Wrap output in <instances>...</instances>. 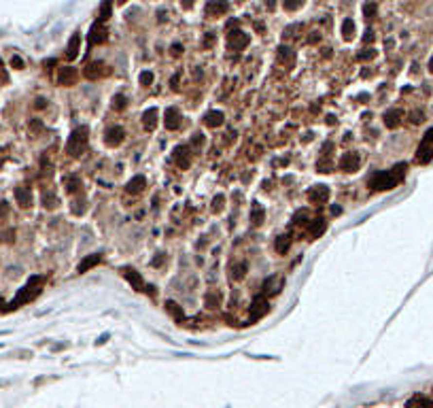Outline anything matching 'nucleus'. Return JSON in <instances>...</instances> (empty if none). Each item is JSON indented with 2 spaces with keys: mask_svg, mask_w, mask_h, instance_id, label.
Listing matches in <instances>:
<instances>
[{
  "mask_svg": "<svg viewBox=\"0 0 433 408\" xmlns=\"http://www.w3.org/2000/svg\"><path fill=\"white\" fill-rule=\"evenodd\" d=\"M406 170L408 166L406 164H395L391 170H380L376 174H372V179L367 181V185L374 189V191H389V189H395L397 185L403 181L406 177Z\"/></svg>",
  "mask_w": 433,
  "mask_h": 408,
  "instance_id": "1",
  "label": "nucleus"
},
{
  "mask_svg": "<svg viewBox=\"0 0 433 408\" xmlns=\"http://www.w3.org/2000/svg\"><path fill=\"white\" fill-rule=\"evenodd\" d=\"M43 283H45L43 277H32L30 281H28V283L19 289V294L15 296V300L11 302V304L4 308V311H15V308H19L21 304H28V302H32V300L40 294V289H43Z\"/></svg>",
  "mask_w": 433,
  "mask_h": 408,
  "instance_id": "2",
  "label": "nucleus"
},
{
  "mask_svg": "<svg viewBox=\"0 0 433 408\" xmlns=\"http://www.w3.org/2000/svg\"><path fill=\"white\" fill-rule=\"evenodd\" d=\"M87 134H90V130H87L85 126H81V128H77L72 134L68 136V143H66V153H70V155H81L85 151V147H87Z\"/></svg>",
  "mask_w": 433,
  "mask_h": 408,
  "instance_id": "3",
  "label": "nucleus"
},
{
  "mask_svg": "<svg viewBox=\"0 0 433 408\" xmlns=\"http://www.w3.org/2000/svg\"><path fill=\"white\" fill-rule=\"evenodd\" d=\"M361 166V157L359 153H355V151H348V153H344L340 157V162H338V168L344 172H357Z\"/></svg>",
  "mask_w": 433,
  "mask_h": 408,
  "instance_id": "4",
  "label": "nucleus"
},
{
  "mask_svg": "<svg viewBox=\"0 0 433 408\" xmlns=\"http://www.w3.org/2000/svg\"><path fill=\"white\" fill-rule=\"evenodd\" d=\"M270 311V304H268L266 296H255L253 304H251V323H255L257 319H261L263 315H268Z\"/></svg>",
  "mask_w": 433,
  "mask_h": 408,
  "instance_id": "5",
  "label": "nucleus"
},
{
  "mask_svg": "<svg viewBox=\"0 0 433 408\" xmlns=\"http://www.w3.org/2000/svg\"><path fill=\"white\" fill-rule=\"evenodd\" d=\"M249 43H251V37L244 34L242 30H234V32L227 34V45H230L232 51H242Z\"/></svg>",
  "mask_w": 433,
  "mask_h": 408,
  "instance_id": "6",
  "label": "nucleus"
},
{
  "mask_svg": "<svg viewBox=\"0 0 433 408\" xmlns=\"http://www.w3.org/2000/svg\"><path fill=\"white\" fill-rule=\"evenodd\" d=\"M77 81H79V71H77V68H72V66H62L60 68V73H57V83H60V85L72 87V85H77Z\"/></svg>",
  "mask_w": 433,
  "mask_h": 408,
  "instance_id": "7",
  "label": "nucleus"
},
{
  "mask_svg": "<svg viewBox=\"0 0 433 408\" xmlns=\"http://www.w3.org/2000/svg\"><path fill=\"white\" fill-rule=\"evenodd\" d=\"M124 138H126V132L121 126H113L104 132V141H107L108 147H119V145L124 143Z\"/></svg>",
  "mask_w": 433,
  "mask_h": 408,
  "instance_id": "8",
  "label": "nucleus"
},
{
  "mask_svg": "<svg viewBox=\"0 0 433 408\" xmlns=\"http://www.w3.org/2000/svg\"><path fill=\"white\" fill-rule=\"evenodd\" d=\"M174 162H177L179 168L187 170V168L191 166V149L187 147V145H179V147L174 149Z\"/></svg>",
  "mask_w": 433,
  "mask_h": 408,
  "instance_id": "9",
  "label": "nucleus"
},
{
  "mask_svg": "<svg viewBox=\"0 0 433 408\" xmlns=\"http://www.w3.org/2000/svg\"><path fill=\"white\" fill-rule=\"evenodd\" d=\"M163 126L166 130H179L180 128V111L177 107H168L163 113Z\"/></svg>",
  "mask_w": 433,
  "mask_h": 408,
  "instance_id": "10",
  "label": "nucleus"
},
{
  "mask_svg": "<svg viewBox=\"0 0 433 408\" xmlns=\"http://www.w3.org/2000/svg\"><path fill=\"white\" fill-rule=\"evenodd\" d=\"M230 11V2L227 0H208L206 4V15L208 17H221Z\"/></svg>",
  "mask_w": 433,
  "mask_h": 408,
  "instance_id": "11",
  "label": "nucleus"
},
{
  "mask_svg": "<svg viewBox=\"0 0 433 408\" xmlns=\"http://www.w3.org/2000/svg\"><path fill=\"white\" fill-rule=\"evenodd\" d=\"M121 275L126 277V281L132 285V289H136V291H144V281H143V277L138 275L134 268H121Z\"/></svg>",
  "mask_w": 433,
  "mask_h": 408,
  "instance_id": "12",
  "label": "nucleus"
},
{
  "mask_svg": "<svg viewBox=\"0 0 433 408\" xmlns=\"http://www.w3.org/2000/svg\"><path fill=\"white\" fill-rule=\"evenodd\" d=\"M308 200L312 204H325L329 200V187L327 185H317L308 191Z\"/></svg>",
  "mask_w": 433,
  "mask_h": 408,
  "instance_id": "13",
  "label": "nucleus"
},
{
  "mask_svg": "<svg viewBox=\"0 0 433 408\" xmlns=\"http://www.w3.org/2000/svg\"><path fill=\"white\" fill-rule=\"evenodd\" d=\"M90 45H100L107 40V28H104V24H100V21H96L91 28H90Z\"/></svg>",
  "mask_w": 433,
  "mask_h": 408,
  "instance_id": "14",
  "label": "nucleus"
},
{
  "mask_svg": "<svg viewBox=\"0 0 433 408\" xmlns=\"http://www.w3.org/2000/svg\"><path fill=\"white\" fill-rule=\"evenodd\" d=\"M401 119H403V111H401V109H389L387 113L382 115L384 126L391 128V130H395V128L401 124Z\"/></svg>",
  "mask_w": 433,
  "mask_h": 408,
  "instance_id": "15",
  "label": "nucleus"
},
{
  "mask_svg": "<svg viewBox=\"0 0 433 408\" xmlns=\"http://www.w3.org/2000/svg\"><path fill=\"white\" fill-rule=\"evenodd\" d=\"M79 51H81V32H74L66 45V57L68 60H77Z\"/></svg>",
  "mask_w": 433,
  "mask_h": 408,
  "instance_id": "16",
  "label": "nucleus"
},
{
  "mask_svg": "<svg viewBox=\"0 0 433 408\" xmlns=\"http://www.w3.org/2000/svg\"><path fill=\"white\" fill-rule=\"evenodd\" d=\"M325 230H327V221H325L323 217L312 219V221L308 223V236H310V238H319V236H323V234H325Z\"/></svg>",
  "mask_w": 433,
  "mask_h": 408,
  "instance_id": "17",
  "label": "nucleus"
},
{
  "mask_svg": "<svg viewBox=\"0 0 433 408\" xmlns=\"http://www.w3.org/2000/svg\"><path fill=\"white\" fill-rule=\"evenodd\" d=\"M83 74L90 81H96V79H100L102 74H104V64L102 62H90L87 66L83 68Z\"/></svg>",
  "mask_w": 433,
  "mask_h": 408,
  "instance_id": "18",
  "label": "nucleus"
},
{
  "mask_svg": "<svg viewBox=\"0 0 433 408\" xmlns=\"http://www.w3.org/2000/svg\"><path fill=\"white\" fill-rule=\"evenodd\" d=\"M144 187H147V179H144L143 174H136L134 179L127 181L126 191H127V194H140V191H143Z\"/></svg>",
  "mask_w": 433,
  "mask_h": 408,
  "instance_id": "19",
  "label": "nucleus"
},
{
  "mask_svg": "<svg viewBox=\"0 0 433 408\" xmlns=\"http://www.w3.org/2000/svg\"><path fill=\"white\" fill-rule=\"evenodd\" d=\"M15 200L21 208H30L32 206V191L28 187H17L15 189Z\"/></svg>",
  "mask_w": 433,
  "mask_h": 408,
  "instance_id": "20",
  "label": "nucleus"
},
{
  "mask_svg": "<svg viewBox=\"0 0 433 408\" xmlns=\"http://www.w3.org/2000/svg\"><path fill=\"white\" fill-rule=\"evenodd\" d=\"M433 160V145L420 143V147L416 149V162L418 164H429Z\"/></svg>",
  "mask_w": 433,
  "mask_h": 408,
  "instance_id": "21",
  "label": "nucleus"
},
{
  "mask_svg": "<svg viewBox=\"0 0 433 408\" xmlns=\"http://www.w3.org/2000/svg\"><path fill=\"white\" fill-rule=\"evenodd\" d=\"M166 313L170 315V317L174 319V321H183L185 319V313H183V306L179 304V302H174V300H166Z\"/></svg>",
  "mask_w": 433,
  "mask_h": 408,
  "instance_id": "22",
  "label": "nucleus"
},
{
  "mask_svg": "<svg viewBox=\"0 0 433 408\" xmlns=\"http://www.w3.org/2000/svg\"><path fill=\"white\" fill-rule=\"evenodd\" d=\"M100 261H102V255H100V253H91V255H87V258H85L83 261H81L77 270L81 272V275H85L87 270H91V268H93V266H98Z\"/></svg>",
  "mask_w": 433,
  "mask_h": 408,
  "instance_id": "23",
  "label": "nucleus"
},
{
  "mask_svg": "<svg viewBox=\"0 0 433 408\" xmlns=\"http://www.w3.org/2000/svg\"><path fill=\"white\" fill-rule=\"evenodd\" d=\"M283 283H285L283 277H270L266 283H263V291L270 294V296H276L280 291V287H283Z\"/></svg>",
  "mask_w": 433,
  "mask_h": 408,
  "instance_id": "24",
  "label": "nucleus"
},
{
  "mask_svg": "<svg viewBox=\"0 0 433 408\" xmlns=\"http://www.w3.org/2000/svg\"><path fill=\"white\" fill-rule=\"evenodd\" d=\"M143 126H144V130H147V132L155 130V126H157V109L151 107L149 111H144V113H143Z\"/></svg>",
  "mask_w": 433,
  "mask_h": 408,
  "instance_id": "25",
  "label": "nucleus"
},
{
  "mask_svg": "<svg viewBox=\"0 0 433 408\" xmlns=\"http://www.w3.org/2000/svg\"><path fill=\"white\" fill-rule=\"evenodd\" d=\"M223 121H225V115L221 113V111H210V113H206V117H204V124L208 128H219V126H223Z\"/></svg>",
  "mask_w": 433,
  "mask_h": 408,
  "instance_id": "26",
  "label": "nucleus"
},
{
  "mask_svg": "<svg viewBox=\"0 0 433 408\" xmlns=\"http://www.w3.org/2000/svg\"><path fill=\"white\" fill-rule=\"evenodd\" d=\"M247 261H238V264H232L230 268V277L232 281H242L244 277H247Z\"/></svg>",
  "mask_w": 433,
  "mask_h": 408,
  "instance_id": "27",
  "label": "nucleus"
},
{
  "mask_svg": "<svg viewBox=\"0 0 433 408\" xmlns=\"http://www.w3.org/2000/svg\"><path fill=\"white\" fill-rule=\"evenodd\" d=\"M278 60L280 64H285V68H291L295 64V54L289 47H278Z\"/></svg>",
  "mask_w": 433,
  "mask_h": 408,
  "instance_id": "28",
  "label": "nucleus"
},
{
  "mask_svg": "<svg viewBox=\"0 0 433 408\" xmlns=\"http://www.w3.org/2000/svg\"><path fill=\"white\" fill-rule=\"evenodd\" d=\"M263 217H266V211H263V206L259 202H255L253 208H251V223H253L255 228H259L263 223Z\"/></svg>",
  "mask_w": 433,
  "mask_h": 408,
  "instance_id": "29",
  "label": "nucleus"
},
{
  "mask_svg": "<svg viewBox=\"0 0 433 408\" xmlns=\"http://www.w3.org/2000/svg\"><path fill=\"white\" fill-rule=\"evenodd\" d=\"M289 247H291V234H280L276 238V242H274V249H276V253H280V255H285L289 251Z\"/></svg>",
  "mask_w": 433,
  "mask_h": 408,
  "instance_id": "30",
  "label": "nucleus"
},
{
  "mask_svg": "<svg viewBox=\"0 0 433 408\" xmlns=\"http://www.w3.org/2000/svg\"><path fill=\"white\" fill-rule=\"evenodd\" d=\"M110 9H113V0H102L100 11H98V21H100V24H104L110 17Z\"/></svg>",
  "mask_w": 433,
  "mask_h": 408,
  "instance_id": "31",
  "label": "nucleus"
},
{
  "mask_svg": "<svg viewBox=\"0 0 433 408\" xmlns=\"http://www.w3.org/2000/svg\"><path fill=\"white\" fill-rule=\"evenodd\" d=\"M342 37H344V40H353L355 38V21L353 19H344L342 21Z\"/></svg>",
  "mask_w": 433,
  "mask_h": 408,
  "instance_id": "32",
  "label": "nucleus"
},
{
  "mask_svg": "<svg viewBox=\"0 0 433 408\" xmlns=\"http://www.w3.org/2000/svg\"><path fill=\"white\" fill-rule=\"evenodd\" d=\"M408 408H433V402L423 398V395H416V398L408 402Z\"/></svg>",
  "mask_w": 433,
  "mask_h": 408,
  "instance_id": "33",
  "label": "nucleus"
},
{
  "mask_svg": "<svg viewBox=\"0 0 433 408\" xmlns=\"http://www.w3.org/2000/svg\"><path fill=\"white\" fill-rule=\"evenodd\" d=\"M204 302H206L208 308H216V306H219V302H221V294H219V291H208Z\"/></svg>",
  "mask_w": 433,
  "mask_h": 408,
  "instance_id": "34",
  "label": "nucleus"
},
{
  "mask_svg": "<svg viewBox=\"0 0 433 408\" xmlns=\"http://www.w3.org/2000/svg\"><path fill=\"white\" fill-rule=\"evenodd\" d=\"M43 206L45 208H55L57 206V198L51 194V191H49V194H47V191L43 194Z\"/></svg>",
  "mask_w": 433,
  "mask_h": 408,
  "instance_id": "35",
  "label": "nucleus"
},
{
  "mask_svg": "<svg viewBox=\"0 0 433 408\" xmlns=\"http://www.w3.org/2000/svg\"><path fill=\"white\" fill-rule=\"evenodd\" d=\"M374 57H376V51H374L372 47L363 49L361 54H357V60H359V62H370V60H374Z\"/></svg>",
  "mask_w": 433,
  "mask_h": 408,
  "instance_id": "36",
  "label": "nucleus"
},
{
  "mask_svg": "<svg viewBox=\"0 0 433 408\" xmlns=\"http://www.w3.org/2000/svg\"><path fill=\"white\" fill-rule=\"evenodd\" d=\"M126 104H127V100H126L124 94H117V96L113 98V109H115V111H124Z\"/></svg>",
  "mask_w": 433,
  "mask_h": 408,
  "instance_id": "37",
  "label": "nucleus"
},
{
  "mask_svg": "<svg viewBox=\"0 0 433 408\" xmlns=\"http://www.w3.org/2000/svg\"><path fill=\"white\" fill-rule=\"evenodd\" d=\"M302 2L304 0H283V7H285V11H297L302 7Z\"/></svg>",
  "mask_w": 433,
  "mask_h": 408,
  "instance_id": "38",
  "label": "nucleus"
},
{
  "mask_svg": "<svg viewBox=\"0 0 433 408\" xmlns=\"http://www.w3.org/2000/svg\"><path fill=\"white\" fill-rule=\"evenodd\" d=\"M79 187H81V179H79V177H70V179H68V187H66L68 194H74V191H77Z\"/></svg>",
  "mask_w": 433,
  "mask_h": 408,
  "instance_id": "39",
  "label": "nucleus"
},
{
  "mask_svg": "<svg viewBox=\"0 0 433 408\" xmlns=\"http://www.w3.org/2000/svg\"><path fill=\"white\" fill-rule=\"evenodd\" d=\"M151 83H153V73H149V71L140 73V85H143V87H149Z\"/></svg>",
  "mask_w": 433,
  "mask_h": 408,
  "instance_id": "40",
  "label": "nucleus"
},
{
  "mask_svg": "<svg viewBox=\"0 0 433 408\" xmlns=\"http://www.w3.org/2000/svg\"><path fill=\"white\" fill-rule=\"evenodd\" d=\"M223 202H225V198L221 196V194H219V196H215V198H213V211H215V213H221V211H223Z\"/></svg>",
  "mask_w": 433,
  "mask_h": 408,
  "instance_id": "41",
  "label": "nucleus"
},
{
  "mask_svg": "<svg viewBox=\"0 0 433 408\" xmlns=\"http://www.w3.org/2000/svg\"><path fill=\"white\" fill-rule=\"evenodd\" d=\"M363 13H365V19H367V21H372V19H374V15H376V4H374V2H367V4H365V9H363Z\"/></svg>",
  "mask_w": 433,
  "mask_h": 408,
  "instance_id": "42",
  "label": "nucleus"
},
{
  "mask_svg": "<svg viewBox=\"0 0 433 408\" xmlns=\"http://www.w3.org/2000/svg\"><path fill=\"white\" fill-rule=\"evenodd\" d=\"M410 121H412V124H423V121H425V113H423V111H412V113H410Z\"/></svg>",
  "mask_w": 433,
  "mask_h": 408,
  "instance_id": "43",
  "label": "nucleus"
},
{
  "mask_svg": "<svg viewBox=\"0 0 433 408\" xmlns=\"http://www.w3.org/2000/svg\"><path fill=\"white\" fill-rule=\"evenodd\" d=\"M11 66H13L15 71H21V68H23V60H21L19 56H13V60H11Z\"/></svg>",
  "mask_w": 433,
  "mask_h": 408,
  "instance_id": "44",
  "label": "nucleus"
},
{
  "mask_svg": "<svg viewBox=\"0 0 433 408\" xmlns=\"http://www.w3.org/2000/svg\"><path fill=\"white\" fill-rule=\"evenodd\" d=\"M191 143H194V147H202L204 145V134H194V138H191Z\"/></svg>",
  "mask_w": 433,
  "mask_h": 408,
  "instance_id": "45",
  "label": "nucleus"
},
{
  "mask_svg": "<svg viewBox=\"0 0 433 408\" xmlns=\"http://www.w3.org/2000/svg\"><path fill=\"white\" fill-rule=\"evenodd\" d=\"M2 241H4V242H13V241H15V230L2 232Z\"/></svg>",
  "mask_w": 433,
  "mask_h": 408,
  "instance_id": "46",
  "label": "nucleus"
},
{
  "mask_svg": "<svg viewBox=\"0 0 433 408\" xmlns=\"http://www.w3.org/2000/svg\"><path fill=\"white\" fill-rule=\"evenodd\" d=\"M423 143H427V145H433V128H429V130L425 132V138H423Z\"/></svg>",
  "mask_w": 433,
  "mask_h": 408,
  "instance_id": "47",
  "label": "nucleus"
},
{
  "mask_svg": "<svg viewBox=\"0 0 433 408\" xmlns=\"http://www.w3.org/2000/svg\"><path fill=\"white\" fill-rule=\"evenodd\" d=\"M170 51H172V56H174V57H179V56H180V51H183V47H180L179 43H174L172 47H170Z\"/></svg>",
  "mask_w": 433,
  "mask_h": 408,
  "instance_id": "48",
  "label": "nucleus"
},
{
  "mask_svg": "<svg viewBox=\"0 0 433 408\" xmlns=\"http://www.w3.org/2000/svg\"><path fill=\"white\" fill-rule=\"evenodd\" d=\"M7 213H9V204H7V202H0V217H4Z\"/></svg>",
  "mask_w": 433,
  "mask_h": 408,
  "instance_id": "49",
  "label": "nucleus"
},
{
  "mask_svg": "<svg viewBox=\"0 0 433 408\" xmlns=\"http://www.w3.org/2000/svg\"><path fill=\"white\" fill-rule=\"evenodd\" d=\"M32 130H34V132H40V130H43V124H40V121H32Z\"/></svg>",
  "mask_w": 433,
  "mask_h": 408,
  "instance_id": "50",
  "label": "nucleus"
},
{
  "mask_svg": "<svg viewBox=\"0 0 433 408\" xmlns=\"http://www.w3.org/2000/svg\"><path fill=\"white\" fill-rule=\"evenodd\" d=\"M363 40H365V43H372V40H374V32H372V30H367V32H365V37H363Z\"/></svg>",
  "mask_w": 433,
  "mask_h": 408,
  "instance_id": "51",
  "label": "nucleus"
},
{
  "mask_svg": "<svg viewBox=\"0 0 433 408\" xmlns=\"http://www.w3.org/2000/svg\"><path fill=\"white\" fill-rule=\"evenodd\" d=\"M180 4H183V9H191L194 7V0H180Z\"/></svg>",
  "mask_w": 433,
  "mask_h": 408,
  "instance_id": "52",
  "label": "nucleus"
},
{
  "mask_svg": "<svg viewBox=\"0 0 433 408\" xmlns=\"http://www.w3.org/2000/svg\"><path fill=\"white\" fill-rule=\"evenodd\" d=\"M36 109H45V98H36V104H34Z\"/></svg>",
  "mask_w": 433,
  "mask_h": 408,
  "instance_id": "53",
  "label": "nucleus"
},
{
  "mask_svg": "<svg viewBox=\"0 0 433 408\" xmlns=\"http://www.w3.org/2000/svg\"><path fill=\"white\" fill-rule=\"evenodd\" d=\"M172 90H179V74L172 77Z\"/></svg>",
  "mask_w": 433,
  "mask_h": 408,
  "instance_id": "54",
  "label": "nucleus"
},
{
  "mask_svg": "<svg viewBox=\"0 0 433 408\" xmlns=\"http://www.w3.org/2000/svg\"><path fill=\"white\" fill-rule=\"evenodd\" d=\"M210 45H213V37H210V34H208L206 40H204V47H210Z\"/></svg>",
  "mask_w": 433,
  "mask_h": 408,
  "instance_id": "55",
  "label": "nucleus"
},
{
  "mask_svg": "<svg viewBox=\"0 0 433 408\" xmlns=\"http://www.w3.org/2000/svg\"><path fill=\"white\" fill-rule=\"evenodd\" d=\"M162 261H163V255H160V258L153 260V266H162Z\"/></svg>",
  "mask_w": 433,
  "mask_h": 408,
  "instance_id": "56",
  "label": "nucleus"
},
{
  "mask_svg": "<svg viewBox=\"0 0 433 408\" xmlns=\"http://www.w3.org/2000/svg\"><path fill=\"white\" fill-rule=\"evenodd\" d=\"M266 7L268 11H274V0H266Z\"/></svg>",
  "mask_w": 433,
  "mask_h": 408,
  "instance_id": "57",
  "label": "nucleus"
},
{
  "mask_svg": "<svg viewBox=\"0 0 433 408\" xmlns=\"http://www.w3.org/2000/svg\"><path fill=\"white\" fill-rule=\"evenodd\" d=\"M429 73H433V56H431V60H429Z\"/></svg>",
  "mask_w": 433,
  "mask_h": 408,
  "instance_id": "58",
  "label": "nucleus"
},
{
  "mask_svg": "<svg viewBox=\"0 0 433 408\" xmlns=\"http://www.w3.org/2000/svg\"><path fill=\"white\" fill-rule=\"evenodd\" d=\"M2 306H4V300H2V298H0V311H4V308H2Z\"/></svg>",
  "mask_w": 433,
  "mask_h": 408,
  "instance_id": "59",
  "label": "nucleus"
},
{
  "mask_svg": "<svg viewBox=\"0 0 433 408\" xmlns=\"http://www.w3.org/2000/svg\"><path fill=\"white\" fill-rule=\"evenodd\" d=\"M117 2H119V4H124V2H126V0H117Z\"/></svg>",
  "mask_w": 433,
  "mask_h": 408,
  "instance_id": "60",
  "label": "nucleus"
}]
</instances>
